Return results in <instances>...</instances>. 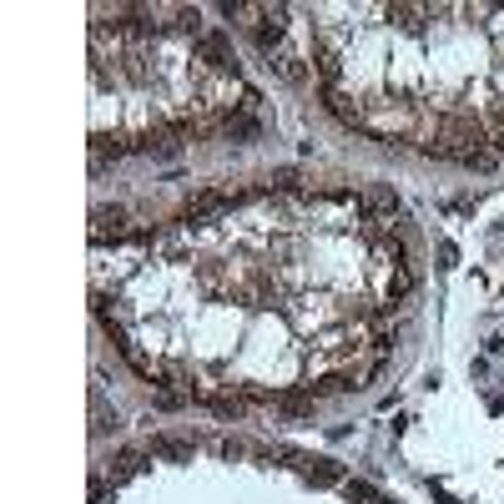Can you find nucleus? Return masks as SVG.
<instances>
[{
  "instance_id": "nucleus-1",
  "label": "nucleus",
  "mask_w": 504,
  "mask_h": 504,
  "mask_svg": "<svg viewBox=\"0 0 504 504\" xmlns=\"http://www.w3.org/2000/svg\"><path fill=\"white\" fill-rule=\"evenodd\" d=\"M121 237L126 232V212H121V207H101V212H96V222H91V237L96 242H101V237Z\"/></svg>"
},
{
  "instance_id": "nucleus-2",
  "label": "nucleus",
  "mask_w": 504,
  "mask_h": 504,
  "mask_svg": "<svg viewBox=\"0 0 504 504\" xmlns=\"http://www.w3.org/2000/svg\"><path fill=\"white\" fill-rule=\"evenodd\" d=\"M137 469H141V454H132V449H126V454H117V464H111V490H117L121 479H132Z\"/></svg>"
},
{
  "instance_id": "nucleus-3",
  "label": "nucleus",
  "mask_w": 504,
  "mask_h": 504,
  "mask_svg": "<svg viewBox=\"0 0 504 504\" xmlns=\"http://www.w3.org/2000/svg\"><path fill=\"white\" fill-rule=\"evenodd\" d=\"M152 454H161V459H187V444H177V439H152Z\"/></svg>"
},
{
  "instance_id": "nucleus-4",
  "label": "nucleus",
  "mask_w": 504,
  "mask_h": 504,
  "mask_svg": "<svg viewBox=\"0 0 504 504\" xmlns=\"http://www.w3.org/2000/svg\"><path fill=\"white\" fill-rule=\"evenodd\" d=\"M313 484H338V469L328 459H313Z\"/></svg>"
}]
</instances>
